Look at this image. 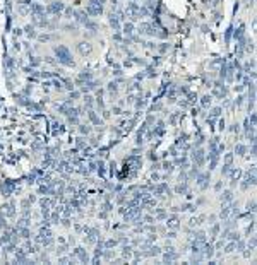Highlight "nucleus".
Listing matches in <instances>:
<instances>
[{"label": "nucleus", "instance_id": "nucleus-1", "mask_svg": "<svg viewBox=\"0 0 257 265\" xmlns=\"http://www.w3.org/2000/svg\"><path fill=\"white\" fill-rule=\"evenodd\" d=\"M208 180H209V173H204V175H201V176L197 178V183L201 185V188H202V190H206V188H208Z\"/></svg>", "mask_w": 257, "mask_h": 265}, {"label": "nucleus", "instance_id": "nucleus-2", "mask_svg": "<svg viewBox=\"0 0 257 265\" xmlns=\"http://www.w3.org/2000/svg\"><path fill=\"white\" fill-rule=\"evenodd\" d=\"M202 154H204L202 149H197V151L194 152V161L197 163V166H201V164L204 163V156H202Z\"/></svg>", "mask_w": 257, "mask_h": 265}, {"label": "nucleus", "instance_id": "nucleus-3", "mask_svg": "<svg viewBox=\"0 0 257 265\" xmlns=\"http://www.w3.org/2000/svg\"><path fill=\"white\" fill-rule=\"evenodd\" d=\"M232 199H233V197H232V192H230V190H226V192L221 193V200H223V202H232Z\"/></svg>", "mask_w": 257, "mask_h": 265}, {"label": "nucleus", "instance_id": "nucleus-4", "mask_svg": "<svg viewBox=\"0 0 257 265\" xmlns=\"http://www.w3.org/2000/svg\"><path fill=\"white\" fill-rule=\"evenodd\" d=\"M235 152H237L238 156H244V154L247 152V147H245V145H242V144H238V145L235 147Z\"/></svg>", "mask_w": 257, "mask_h": 265}, {"label": "nucleus", "instance_id": "nucleus-5", "mask_svg": "<svg viewBox=\"0 0 257 265\" xmlns=\"http://www.w3.org/2000/svg\"><path fill=\"white\" fill-rule=\"evenodd\" d=\"M168 226H170V228H173V229H177V228H178V217H175V216H173V217L168 221Z\"/></svg>", "mask_w": 257, "mask_h": 265}, {"label": "nucleus", "instance_id": "nucleus-6", "mask_svg": "<svg viewBox=\"0 0 257 265\" xmlns=\"http://www.w3.org/2000/svg\"><path fill=\"white\" fill-rule=\"evenodd\" d=\"M213 253H214V248L213 246H209V245H206V252H204V257H213Z\"/></svg>", "mask_w": 257, "mask_h": 265}, {"label": "nucleus", "instance_id": "nucleus-7", "mask_svg": "<svg viewBox=\"0 0 257 265\" xmlns=\"http://www.w3.org/2000/svg\"><path fill=\"white\" fill-rule=\"evenodd\" d=\"M211 99H213L211 96H204V98H202V106H204V108H208V106L211 104Z\"/></svg>", "mask_w": 257, "mask_h": 265}, {"label": "nucleus", "instance_id": "nucleus-8", "mask_svg": "<svg viewBox=\"0 0 257 265\" xmlns=\"http://www.w3.org/2000/svg\"><path fill=\"white\" fill-rule=\"evenodd\" d=\"M235 246H237V245H235V243H230V245H228V246H226V250H225V252H226V253H232V252H233V248H235Z\"/></svg>", "mask_w": 257, "mask_h": 265}, {"label": "nucleus", "instance_id": "nucleus-9", "mask_svg": "<svg viewBox=\"0 0 257 265\" xmlns=\"http://www.w3.org/2000/svg\"><path fill=\"white\" fill-rule=\"evenodd\" d=\"M220 113H221V108H214L211 115H213V116H220Z\"/></svg>", "mask_w": 257, "mask_h": 265}, {"label": "nucleus", "instance_id": "nucleus-10", "mask_svg": "<svg viewBox=\"0 0 257 265\" xmlns=\"http://www.w3.org/2000/svg\"><path fill=\"white\" fill-rule=\"evenodd\" d=\"M108 91H110V92H113V91H117V86H115V84L111 82V84L108 86Z\"/></svg>", "mask_w": 257, "mask_h": 265}, {"label": "nucleus", "instance_id": "nucleus-11", "mask_svg": "<svg viewBox=\"0 0 257 265\" xmlns=\"http://www.w3.org/2000/svg\"><path fill=\"white\" fill-rule=\"evenodd\" d=\"M250 122H252V125H256V115H254V113L250 115Z\"/></svg>", "mask_w": 257, "mask_h": 265}]
</instances>
